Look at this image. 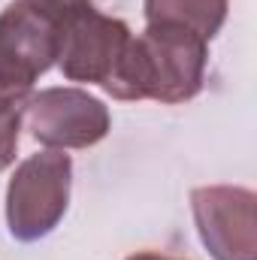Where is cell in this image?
Returning <instances> with one entry per match:
<instances>
[{"label":"cell","instance_id":"cell-1","mask_svg":"<svg viewBox=\"0 0 257 260\" xmlns=\"http://www.w3.org/2000/svg\"><path fill=\"white\" fill-rule=\"evenodd\" d=\"M209 43L191 30L145 24L139 37H130V46L103 85L115 100H157V103H185L203 91Z\"/></svg>","mask_w":257,"mask_h":260},{"label":"cell","instance_id":"cell-2","mask_svg":"<svg viewBox=\"0 0 257 260\" xmlns=\"http://www.w3.org/2000/svg\"><path fill=\"white\" fill-rule=\"evenodd\" d=\"M73 160L61 148H49L21 160L6 188V224L12 239L37 242L49 236L70 206Z\"/></svg>","mask_w":257,"mask_h":260},{"label":"cell","instance_id":"cell-3","mask_svg":"<svg viewBox=\"0 0 257 260\" xmlns=\"http://www.w3.org/2000/svg\"><path fill=\"white\" fill-rule=\"evenodd\" d=\"M61 30L27 0L0 12V109H24L34 82L58 64Z\"/></svg>","mask_w":257,"mask_h":260},{"label":"cell","instance_id":"cell-4","mask_svg":"<svg viewBox=\"0 0 257 260\" xmlns=\"http://www.w3.org/2000/svg\"><path fill=\"white\" fill-rule=\"evenodd\" d=\"M24 121L37 142L49 148H91L112 127L100 97L82 88H43L24 103Z\"/></svg>","mask_w":257,"mask_h":260},{"label":"cell","instance_id":"cell-5","mask_svg":"<svg viewBox=\"0 0 257 260\" xmlns=\"http://www.w3.org/2000/svg\"><path fill=\"white\" fill-rule=\"evenodd\" d=\"M257 197L236 185H206L191 191L194 221L215 260H257Z\"/></svg>","mask_w":257,"mask_h":260},{"label":"cell","instance_id":"cell-6","mask_svg":"<svg viewBox=\"0 0 257 260\" xmlns=\"http://www.w3.org/2000/svg\"><path fill=\"white\" fill-rule=\"evenodd\" d=\"M130 27L121 18L103 15L97 9L82 12L61 30L58 67L70 82L106 85L121 64L130 46Z\"/></svg>","mask_w":257,"mask_h":260},{"label":"cell","instance_id":"cell-7","mask_svg":"<svg viewBox=\"0 0 257 260\" xmlns=\"http://www.w3.org/2000/svg\"><path fill=\"white\" fill-rule=\"evenodd\" d=\"M145 21L191 30L209 43L227 21V0H145Z\"/></svg>","mask_w":257,"mask_h":260},{"label":"cell","instance_id":"cell-8","mask_svg":"<svg viewBox=\"0 0 257 260\" xmlns=\"http://www.w3.org/2000/svg\"><path fill=\"white\" fill-rule=\"evenodd\" d=\"M37 12H43L58 30H64L67 24L73 21V18H79L82 12H88V9H94V3L91 0H27Z\"/></svg>","mask_w":257,"mask_h":260},{"label":"cell","instance_id":"cell-9","mask_svg":"<svg viewBox=\"0 0 257 260\" xmlns=\"http://www.w3.org/2000/svg\"><path fill=\"white\" fill-rule=\"evenodd\" d=\"M18 130H21V109H0V170H6L15 160Z\"/></svg>","mask_w":257,"mask_h":260},{"label":"cell","instance_id":"cell-10","mask_svg":"<svg viewBox=\"0 0 257 260\" xmlns=\"http://www.w3.org/2000/svg\"><path fill=\"white\" fill-rule=\"evenodd\" d=\"M124 260H182V257H170V254H157V251H139V254H130Z\"/></svg>","mask_w":257,"mask_h":260}]
</instances>
